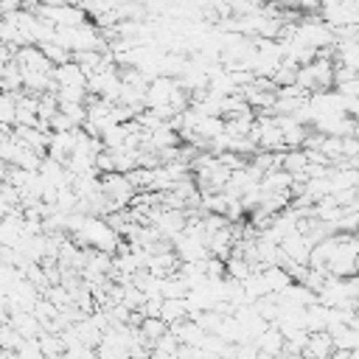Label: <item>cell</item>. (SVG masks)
<instances>
[{
	"label": "cell",
	"instance_id": "1",
	"mask_svg": "<svg viewBox=\"0 0 359 359\" xmlns=\"http://www.w3.org/2000/svg\"><path fill=\"white\" fill-rule=\"evenodd\" d=\"M320 20H325L331 28L359 25V3L356 0H323L320 3Z\"/></svg>",
	"mask_w": 359,
	"mask_h": 359
},
{
	"label": "cell",
	"instance_id": "2",
	"mask_svg": "<svg viewBox=\"0 0 359 359\" xmlns=\"http://www.w3.org/2000/svg\"><path fill=\"white\" fill-rule=\"evenodd\" d=\"M275 123H278V129H280V137H283V146L286 149H300L303 146V140L309 137V123H303V121H297L294 115H275Z\"/></svg>",
	"mask_w": 359,
	"mask_h": 359
},
{
	"label": "cell",
	"instance_id": "3",
	"mask_svg": "<svg viewBox=\"0 0 359 359\" xmlns=\"http://www.w3.org/2000/svg\"><path fill=\"white\" fill-rule=\"evenodd\" d=\"M50 76H53V90H65V87H84L87 90V73L76 62L53 65Z\"/></svg>",
	"mask_w": 359,
	"mask_h": 359
},
{
	"label": "cell",
	"instance_id": "4",
	"mask_svg": "<svg viewBox=\"0 0 359 359\" xmlns=\"http://www.w3.org/2000/svg\"><path fill=\"white\" fill-rule=\"evenodd\" d=\"M325 331H328L334 348H348V351H356L359 348V331H356V325L331 323V325H325Z\"/></svg>",
	"mask_w": 359,
	"mask_h": 359
},
{
	"label": "cell",
	"instance_id": "5",
	"mask_svg": "<svg viewBox=\"0 0 359 359\" xmlns=\"http://www.w3.org/2000/svg\"><path fill=\"white\" fill-rule=\"evenodd\" d=\"M258 272H261V278H264V286H266V292H269V294H280V292H283V289L292 283V275H289L283 266H278V264L261 266Z\"/></svg>",
	"mask_w": 359,
	"mask_h": 359
},
{
	"label": "cell",
	"instance_id": "6",
	"mask_svg": "<svg viewBox=\"0 0 359 359\" xmlns=\"http://www.w3.org/2000/svg\"><path fill=\"white\" fill-rule=\"evenodd\" d=\"M255 348L261 353H269V356H280L283 353V334L269 323L258 337H255Z\"/></svg>",
	"mask_w": 359,
	"mask_h": 359
},
{
	"label": "cell",
	"instance_id": "7",
	"mask_svg": "<svg viewBox=\"0 0 359 359\" xmlns=\"http://www.w3.org/2000/svg\"><path fill=\"white\" fill-rule=\"evenodd\" d=\"M157 317H160L165 325H174V323H180V320H185V317H188L185 300H182V297H163Z\"/></svg>",
	"mask_w": 359,
	"mask_h": 359
},
{
	"label": "cell",
	"instance_id": "8",
	"mask_svg": "<svg viewBox=\"0 0 359 359\" xmlns=\"http://www.w3.org/2000/svg\"><path fill=\"white\" fill-rule=\"evenodd\" d=\"M8 323L14 325V331L20 337H36L42 331L39 320L31 314V311H8Z\"/></svg>",
	"mask_w": 359,
	"mask_h": 359
},
{
	"label": "cell",
	"instance_id": "9",
	"mask_svg": "<svg viewBox=\"0 0 359 359\" xmlns=\"http://www.w3.org/2000/svg\"><path fill=\"white\" fill-rule=\"evenodd\" d=\"M137 328H140V337H143V342H146L149 348L157 342V337H163V334L168 331V325H165L160 317H143Z\"/></svg>",
	"mask_w": 359,
	"mask_h": 359
},
{
	"label": "cell",
	"instance_id": "10",
	"mask_svg": "<svg viewBox=\"0 0 359 359\" xmlns=\"http://www.w3.org/2000/svg\"><path fill=\"white\" fill-rule=\"evenodd\" d=\"M42 53H45V59L50 62V65H65V62H70V50H65L62 45H56V42H42V45H36Z\"/></svg>",
	"mask_w": 359,
	"mask_h": 359
},
{
	"label": "cell",
	"instance_id": "11",
	"mask_svg": "<svg viewBox=\"0 0 359 359\" xmlns=\"http://www.w3.org/2000/svg\"><path fill=\"white\" fill-rule=\"evenodd\" d=\"M14 98L17 93H0V123L14 126Z\"/></svg>",
	"mask_w": 359,
	"mask_h": 359
},
{
	"label": "cell",
	"instance_id": "12",
	"mask_svg": "<svg viewBox=\"0 0 359 359\" xmlns=\"http://www.w3.org/2000/svg\"><path fill=\"white\" fill-rule=\"evenodd\" d=\"M177 348H180V339L171 331H165L163 337H157V342L151 345V351H160V353H177Z\"/></svg>",
	"mask_w": 359,
	"mask_h": 359
},
{
	"label": "cell",
	"instance_id": "13",
	"mask_svg": "<svg viewBox=\"0 0 359 359\" xmlns=\"http://www.w3.org/2000/svg\"><path fill=\"white\" fill-rule=\"evenodd\" d=\"M65 359H95V348H90V345H70V348H65Z\"/></svg>",
	"mask_w": 359,
	"mask_h": 359
},
{
	"label": "cell",
	"instance_id": "14",
	"mask_svg": "<svg viewBox=\"0 0 359 359\" xmlns=\"http://www.w3.org/2000/svg\"><path fill=\"white\" fill-rule=\"evenodd\" d=\"M356 356H359V351H348V348H334L328 359H356Z\"/></svg>",
	"mask_w": 359,
	"mask_h": 359
},
{
	"label": "cell",
	"instance_id": "15",
	"mask_svg": "<svg viewBox=\"0 0 359 359\" xmlns=\"http://www.w3.org/2000/svg\"><path fill=\"white\" fill-rule=\"evenodd\" d=\"M149 359H177V353H160V351H151Z\"/></svg>",
	"mask_w": 359,
	"mask_h": 359
},
{
	"label": "cell",
	"instance_id": "16",
	"mask_svg": "<svg viewBox=\"0 0 359 359\" xmlns=\"http://www.w3.org/2000/svg\"><path fill=\"white\" fill-rule=\"evenodd\" d=\"M278 6H294V0H275Z\"/></svg>",
	"mask_w": 359,
	"mask_h": 359
}]
</instances>
